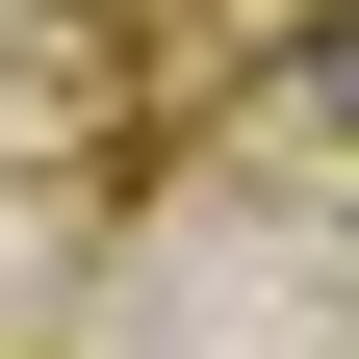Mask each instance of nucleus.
<instances>
[{
  "label": "nucleus",
  "mask_w": 359,
  "mask_h": 359,
  "mask_svg": "<svg viewBox=\"0 0 359 359\" xmlns=\"http://www.w3.org/2000/svg\"><path fill=\"white\" fill-rule=\"evenodd\" d=\"M308 103H334V128H359V0H334V26H308Z\"/></svg>",
  "instance_id": "nucleus-1"
}]
</instances>
